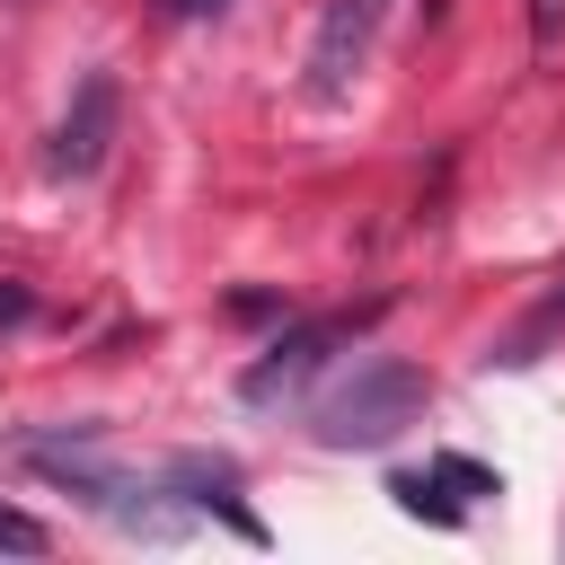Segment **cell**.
<instances>
[{
    "mask_svg": "<svg viewBox=\"0 0 565 565\" xmlns=\"http://www.w3.org/2000/svg\"><path fill=\"white\" fill-rule=\"evenodd\" d=\"M424 371L415 362H388V353H371V362H353V380L318 406V441L327 450H380L388 433H406L415 415H424Z\"/></svg>",
    "mask_w": 565,
    "mask_h": 565,
    "instance_id": "6da1fadb",
    "label": "cell"
},
{
    "mask_svg": "<svg viewBox=\"0 0 565 565\" xmlns=\"http://www.w3.org/2000/svg\"><path fill=\"white\" fill-rule=\"evenodd\" d=\"M371 318H380V309H344V318H309V327H282V335H274V344L247 362L238 397H247V406H274V397H291V388H300V380H309L327 353H344V344H353Z\"/></svg>",
    "mask_w": 565,
    "mask_h": 565,
    "instance_id": "7a4b0ae2",
    "label": "cell"
},
{
    "mask_svg": "<svg viewBox=\"0 0 565 565\" xmlns=\"http://www.w3.org/2000/svg\"><path fill=\"white\" fill-rule=\"evenodd\" d=\"M380 26H388V0H327V18H318V35H309V97H318V106L353 97Z\"/></svg>",
    "mask_w": 565,
    "mask_h": 565,
    "instance_id": "3957f363",
    "label": "cell"
},
{
    "mask_svg": "<svg viewBox=\"0 0 565 565\" xmlns=\"http://www.w3.org/2000/svg\"><path fill=\"white\" fill-rule=\"evenodd\" d=\"M106 141H115V71H88L53 124V177H97Z\"/></svg>",
    "mask_w": 565,
    "mask_h": 565,
    "instance_id": "277c9868",
    "label": "cell"
},
{
    "mask_svg": "<svg viewBox=\"0 0 565 565\" xmlns=\"http://www.w3.org/2000/svg\"><path fill=\"white\" fill-rule=\"evenodd\" d=\"M388 494H397L415 521H459V512L441 503V477H388Z\"/></svg>",
    "mask_w": 565,
    "mask_h": 565,
    "instance_id": "5b68a950",
    "label": "cell"
},
{
    "mask_svg": "<svg viewBox=\"0 0 565 565\" xmlns=\"http://www.w3.org/2000/svg\"><path fill=\"white\" fill-rule=\"evenodd\" d=\"M0 556H44V521H26V512L0 503Z\"/></svg>",
    "mask_w": 565,
    "mask_h": 565,
    "instance_id": "8992f818",
    "label": "cell"
},
{
    "mask_svg": "<svg viewBox=\"0 0 565 565\" xmlns=\"http://www.w3.org/2000/svg\"><path fill=\"white\" fill-rule=\"evenodd\" d=\"M433 477L459 486V494H494V468H477V459H433Z\"/></svg>",
    "mask_w": 565,
    "mask_h": 565,
    "instance_id": "52a82bcc",
    "label": "cell"
},
{
    "mask_svg": "<svg viewBox=\"0 0 565 565\" xmlns=\"http://www.w3.org/2000/svg\"><path fill=\"white\" fill-rule=\"evenodd\" d=\"M18 318H26V291H18V282H0V327H18Z\"/></svg>",
    "mask_w": 565,
    "mask_h": 565,
    "instance_id": "ba28073f",
    "label": "cell"
},
{
    "mask_svg": "<svg viewBox=\"0 0 565 565\" xmlns=\"http://www.w3.org/2000/svg\"><path fill=\"white\" fill-rule=\"evenodd\" d=\"M168 18H212V9H230V0H159Z\"/></svg>",
    "mask_w": 565,
    "mask_h": 565,
    "instance_id": "9c48e42d",
    "label": "cell"
}]
</instances>
